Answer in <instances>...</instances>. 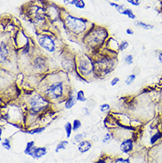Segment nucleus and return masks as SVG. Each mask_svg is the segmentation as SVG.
<instances>
[{
	"mask_svg": "<svg viewBox=\"0 0 162 163\" xmlns=\"http://www.w3.org/2000/svg\"><path fill=\"white\" fill-rule=\"evenodd\" d=\"M63 3L65 5H72V6H75V0H63Z\"/></svg>",
	"mask_w": 162,
	"mask_h": 163,
	"instance_id": "nucleus-34",
	"label": "nucleus"
},
{
	"mask_svg": "<svg viewBox=\"0 0 162 163\" xmlns=\"http://www.w3.org/2000/svg\"><path fill=\"white\" fill-rule=\"evenodd\" d=\"M76 102H77L76 95H74V94L70 93L69 96H68V98H67L66 99V101H65L64 106H65L66 109L69 110V109H71L72 107H74V106H75Z\"/></svg>",
	"mask_w": 162,
	"mask_h": 163,
	"instance_id": "nucleus-13",
	"label": "nucleus"
},
{
	"mask_svg": "<svg viewBox=\"0 0 162 163\" xmlns=\"http://www.w3.org/2000/svg\"><path fill=\"white\" fill-rule=\"evenodd\" d=\"M2 146L6 149V150H11V143L10 140L8 138H6L2 141Z\"/></svg>",
	"mask_w": 162,
	"mask_h": 163,
	"instance_id": "nucleus-27",
	"label": "nucleus"
},
{
	"mask_svg": "<svg viewBox=\"0 0 162 163\" xmlns=\"http://www.w3.org/2000/svg\"><path fill=\"white\" fill-rule=\"evenodd\" d=\"M128 46H129L128 42L126 41V40H124V41H122V42L119 45V51H120V52H124L125 50H127V49L128 48Z\"/></svg>",
	"mask_w": 162,
	"mask_h": 163,
	"instance_id": "nucleus-24",
	"label": "nucleus"
},
{
	"mask_svg": "<svg viewBox=\"0 0 162 163\" xmlns=\"http://www.w3.org/2000/svg\"><path fill=\"white\" fill-rule=\"evenodd\" d=\"M135 77H136V76H135V74H131V75H128L127 78H126V80H125V84H126V85H130V84H132L133 82L135 80Z\"/></svg>",
	"mask_w": 162,
	"mask_h": 163,
	"instance_id": "nucleus-23",
	"label": "nucleus"
},
{
	"mask_svg": "<svg viewBox=\"0 0 162 163\" xmlns=\"http://www.w3.org/2000/svg\"><path fill=\"white\" fill-rule=\"evenodd\" d=\"M82 110H83L85 115H87V116H90V109H89L88 107L84 106V107L82 108Z\"/></svg>",
	"mask_w": 162,
	"mask_h": 163,
	"instance_id": "nucleus-35",
	"label": "nucleus"
},
{
	"mask_svg": "<svg viewBox=\"0 0 162 163\" xmlns=\"http://www.w3.org/2000/svg\"><path fill=\"white\" fill-rule=\"evenodd\" d=\"M85 2L84 0H75V6L76 8H79V9H83L85 7Z\"/></svg>",
	"mask_w": 162,
	"mask_h": 163,
	"instance_id": "nucleus-26",
	"label": "nucleus"
},
{
	"mask_svg": "<svg viewBox=\"0 0 162 163\" xmlns=\"http://www.w3.org/2000/svg\"><path fill=\"white\" fill-rule=\"evenodd\" d=\"M92 147V144H91V142L89 141V140H82L81 141L79 144H78V151L81 152V153H85L87 152L88 151L90 150V148Z\"/></svg>",
	"mask_w": 162,
	"mask_h": 163,
	"instance_id": "nucleus-11",
	"label": "nucleus"
},
{
	"mask_svg": "<svg viewBox=\"0 0 162 163\" xmlns=\"http://www.w3.org/2000/svg\"><path fill=\"white\" fill-rule=\"evenodd\" d=\"M50 100L41 94H35L33 95L29 100V110L34 113H38L47 108L49 106Z\"/></svg>",
	"mask_w": 162,
	"mask_h": 163,
	"instance_id": "nucleus-4",
	"label": "nucleus"
},
{
	"mask_svg": "<svg viewBox=\"0 0 162 163\" xmlns=\"http://www.w3.org/2000/svg\"><path fill=\"white\" fill-rule=\"evenodd\" d=\"M121 14H123V15H126V16H128L129 19H132V20H135V14L133 13V11L131 10V9H125L124 10V12Z\"/></svg>",
	"mask_w": 162,
	"mask_h": 163,
	"instance_id": "nucleus-20",
	"label": "nucleus"
},
{
	"mask_svg": "<svg viewBox=\"0 0 162 163\" xmlns=\"http://www.w3.org/2000/svg\"><path fill=\"white\" fill-rule=\"evenodd\" d=\"M8 57L9 49L4 42H1V45H0V61H1V64H4L7 60Z\"/></svg>",
	"mask_w": 162,
	"mask_h": 163,
	"instance_id": "nucleus-9",
	"label": "nucleus"
},
{
	"mask_svg": "<svg viewBox=\"0 0 162 163\" xmlns=\"http://www.w3.org/2000/svg\"><path fill=\"white\" fill-rule=\"evenodd\" d=\"M47 150L45 147H34L33 151L31 152L30 155L33 159H40L42 157H44V155H46Z\"/></svg>",
	"mask_w": 162,
	"mask_h": 163,
	"instance_id": "nucleus-10",
	"label": "nucleus"
},
{
	"mask_svg": "<svg viewBox=\"0 0 162 163\" xmlns=\"http://www.w3.org/2000/svg\"><path fill=\"white\" fill-rule=\"evenodd\" d=\"M83 136H84V134H82V133H79V134H77V135H75V142H77V143H80L81 141H82V138H83Z\"/></svg>",
	"mask_w": 162,
	"mask_h": 163,
	"instance_id": "nucleus-30",
	"label": "nucleus"
},
{
	"mask_svg": "<svg viewBox=\"0 0 162 163\" xmlns=\"http://www.w3.org/2000/svg\"><path fill=\"white\" fill-rule=\"evenodd\" d=\"M99 110H100V112H101V113H108V112L111 110V106H110V105H109V104L104 103V104L100 105V106H99Z\"/></svg>",
	"mask_w": 162,
	"mask_h": 163,
	"instance_id": "nucleus-21",
	"label": "nucleus"
},
{
	"mask_svg": "<svg viewBox=\"0 0 162 163\" xmlns=\"http://www.w3.org/2000/svg\"><path fill=\"white\" fill-rule=\"evenodd\" d=\"M72 124H73V130H74V131L78 130V129L82 127V122H81V121H80V120H77V119L74 120V121H73Z\"/></svg>",
	"mask_w": 162,
	"mask_h": 163,
	"instance_id": "nucleus-25",
	"label": "nucleus"
},
{
	"mask_svg": "<svg viewBox=\"0 0 162 163\" xmlns=\"http://www.w3.org/2000/svg\"><path fill=\"white\" fill-rule=\"evenodd\" d=\"M106 37V30L101 28H97V29H94L89 35H87V44L91 47H97L98 45L103 43Z\"/></svg>",
	"mask_w": 162,
	"mask_h": 163,
	"instance_id": "nucleus-5",
	"label": "nucleus"
},
{
	"mask_svg": "<svg viewBox=\"0 0 162 163\" xmlns=\"http://www.w3.org/2000/svg\"><path fill=\"white\" fill-rule=\"evenodd\" d=\"M109 5H110L111 6H113V7H115V8H117V7L120 6V5H118V4H116V3H113V2H110Z\"/></svg>",
	"mask_w": 162,
	"mask_h": 163,
	"instance_id": "nucleus-38",
	"label": "nucleus"
},
{
	"mask_svg": "<svg viewBox=\"0 0 162 163\" xmlns=\"http://www.w3.org/2000/svg\"><path fill=\"white\" fill-rule=\"evenodd\" d=\"M140 1L141 0H127V2L134 6H138L140 5Z\"/></svg>",
	"mask_w": 162,
	"mask_h": 163,
	"instance_id": "nucleus-31",
	"label": "nucleus"
},
{
	"mask_svg": "<svg viewBox=\"0 0 162 163\" xmlns=\"http://www.w3.org/2000/svg\"><path fill=\"white\" fill-rule=\"evenodd\" d=\"M113 163H130V160L125 158H118L113 161Z\"/></svg>",
	"mask_w": 162,
	"mask_h": 163,
	"instance_id": "nucleus-29",
	"label": "nucleus"
},
{
	"mask_svg": "<svg viewBox=\"0 0 162 163\" xmlns=\"http://www.w3.org/2000/svg\"><path fill=\"white\" fill-rule=\"evenodd\" d=\"M34 144H35V142H34V141L29 142V143L27 144V146H26L25 150H24V153L27 154V155H30L31 152L33 151V149H34V147H35Z\"/></svg>",
	"mask_w": 162,
	"mask_h": 163,
	"instance_id": "nucleus-19",
	"label": "nucleus"
},
{
	"mask_svg": "<svg viewBox=\"0 0 162 163\" xmlns=\"http://www.w3.org/2000/svg\"><path fill=\"white\" fill-rule=\"evenodd\" d=\"M111 140H112V135H111L110 133H106V134L102 137V142H103L104 144H107V143H109Z\"/></svg>",
	"mask_w": 162,
	"mask_h": 163,
	"instance_id": "nucleus-28",
	"label": "nucleus"
},
{
	"mask_svg": "<svg viewBox=\"0 0 162 163\" xmlns=\"http://www.w3.org/2000/svg\"><path fill=\"white\" fill-rule=\"evenodd\" d=\"M33 67H34V68H36L39 71L44 70L47 67L46 66V60L44 59L41 58V57H38L33 61Z\"/></svg>",
	"mask_w": 162,
	"mask_h": 163,
	"instance_id": "nucleus-12",
	"label": "nucleus"
},
{
	"mask_svg": "<svg viewBox=\"0 0 162 163\" xmlns=\"http://www.w3.org/2000/svg\"><path fill=\"white\" fill-rule=\"evenodd\" d=\"M65 22L67 27L75 34H80L82 33L87 29V25H88V21L75 17L70 14H67L65 16Z\"/></svg>",
	"mask_w": 162,
	"mask_h": 163,
	"instance_id": "nucleus-3",
	"label": "nucleus"
},
{
	"mask_svg": "<svg viewBox=\"0 0 162 163\" xmlns=\"http://www.w3.org/2000/svg\"><path fill=\"white\" fill-rule=\"evenodd\" d=\"M113 62L109 59H101L95 62V67L101 75H107L113 69Z\"/></svg>",
	"mask_w": 162,
	"mask_h": 163,
	"instance_id": "nucleus-7",
	"label": "nucleus"
},
{
	"mask_svg": "<svg viewBox=\"0 0 162 163\" xmlns=\"http://www.w3.org/2000/svg\"><path fill=\"white\" fill-rule=\"evenodd\" d=\"M65 93V86L63 81H56L50 83L44 90V95L50 101H56L62 98Z\"/></svg>",
	"mask_w": 162,
	"mask_h": 163,
	"instance_id": "nucleus-2",
	"label": "nucleus"
},
{
	"mask_svg": "<svg viewBox=\"0 0 162 163\" xmlns=\"http://www.w3.org/2000/svg\"><path fill=\"white\" fill-rule=\"evenodd\" d=\"M160 138H162V132L161 131H157L155 134H153L150 139V143L151 144H156L157 141H158Z\"/></svg>",
	"mask_w": 162,
	"mask_h": 163,
	"instance_id": "nucleus-15",
	"label": "nucleus"
},
{
	"mask_svg": "<svg viewBox=\"0 0 162 163\" xmlns=\"http://www.w3.org/2000/svg\"><path fill=\"white\" fill-rule=\"evenodd\" d=\"M119 82H120V78L116 76V77H114V78L111 81L110 85H111V86H113H113H116V85L119 83Z\"/></svg>",
	"mask_w": 162,
	"mask_h": 163,
	"instance_id": "nucleus-32",
	"label": "nucleus"
},
{
	"mask_svg": "<svg viewBox=\"0 0 162 163\" xmlns=\"http://www.w3.org/2000/svg\"><path fill=\"white\" fill-rule=\"evenodd\" d=\"M158 60L159 63L162 65V52H158Z\"/></svg>",
	"mask_w": 162,
	"mask_h": 163,
	"instance_id": "nucleus-36",
	"label": "nucleus"
},
{
	"mask_svg": "<svg viewBox=\"0 0 162 163\" xmlns=\"http://www.w3.org/2000/svg\"><path fill=\"white\" fill-rule=\"evenodd\" d=\"M76 99H77V101L82 102V103H84V102L87 101V98L85 97V94H84L83 90H78L77 91V93H76Z\"/></svg>",
	"mask_w": 162,
	"mask_h": 163,
	"instance_id": "nucleus-16",
	"label": "nucleus"
},
{
	"mask_svg": "<svg viewBox=\"0 0 162 163\" xmlns=\"http://www.w3.org/2000/svg\"><path fill=\"white\" fill-rule=\"evenodd\" d=\"M67 144H68V141H67V140H63V141L59 142V143L58 144V145L56 146L55 152H59L60 150H65V149L67 148Z\"/></svg>",
	"mask_w": 162,
	"mask_h": 163,
	"instance_id": "nucleus-18",
	"label": "nucleus"
},
{
	"mask_svg": "<svg viewBox=\"0 0 162 163\" xmlns=\"http://www.w3.org/2000/svg\"><path fill=\"white\" fill-rule=\"evenodd\" d=\"M95 163H107L106 162V160L105 159H99L98 160H97Z\"/></svg>",
	"mask_w": 162,
	"mask_h": 163,
	"instance_id": "nucleus-39",
	"label": "nucleus"
},
{
	"mask_svg": "<svg viewBox=\"0 0 162 163\" xmlns=\"http://www.w3.org/2000/svg\"><path fill=\"white\" fill-rule=\"evenodd\" d=\"M65 130H66V134H67V138H69L71 136V134L73 132V124L69 121H67L65 124Z\"/></svg>",
	"mask_w": 162,
	"mask_h": 163,
	"instance_id": "nucleus-17",
	"label": "nucleus"
},
{
	"mask_svg": "<svg viewBox=\"0 0 162 163\" xmlns=\"http://www.w3.org/2000/svg\"><path fill=\"white\" fill-rule=\"evenodd\" d=\"M135 24L140 28H143L146 30H151L154 28L153 25L151 24H148V23H145V22H140V21H137V22H135Z\"/></svg>",
	"mask_w": 162,
	"mask_h": 163,
	"instance_id": "nucleus-14",
	"label": "nucleus"
},
{
	"mask_svg": "<svg viewBox=\"0 0 162 163\" xmlns=\"http://www.w3.org/2000/svg\"><path fill=\"white\" fill-rule=\"evenodd\" d=\"M39 45L47 52H54L56 51V41L55 39L49 35H43L38 37Z\"/></svg>",
	"mask_w": 162,
	"mask_h": 163,
	"instance_id": "nucleus-6",
	"label": "nucleus"
},
{
	"mask_svg": "<svg viewBox=\"0 0 162 163\" xmlns=\"http://www.w3.org/2000/svg\"><path fill=\"white\" fill-rule=\"evenodd\" d=\"M113 1H116V2H118V1H119V0H113Z\"/></svg>",
	"mask_w": 162,
	"mask_h": 163,
	"instance_id": "nucleus-40",
	"label": "nucleus"
},
{
	"mask_svg": "<svg viewBox=\"0 0 162 163\" xmlns=\"http://www.w3.org/2000/svg\"><path fill=\"white\" fill-rule=\"evenodd\" d=\"M126 32H127L128 35H131V36L134 35V31H133L131 29H126Z\"/></svg>",
	"mask_w": 162,
	"mask_h": 163,
	"instance_id": "nucleus-37",
	"label": "nucleus"
},
{
	"mask_svg": "<svg viewBox=\"0 0 162 163\" xmlns=\"http://www.w3.org/2000/svg\"><path fill=\"white\" fill-rule=\"evenodd\" d=\"M76 68L81 76L89 78L95 74V61L87 54L79 55L76 59Z\"/></svg>",
	"mask_w": 162,
	"mask_h": 163,
	"instance_id": "nucleus-1",
	"label": "nucleus"
},
{
	"mask_svg": "<svg viewBox=\"0 0 162 163\" xmlns=\"http://www.w3.org/2000/svg\"><path fill=\"white\" fill-rule=\"evenodd\" d=\"M133 140L130 138H127L125 140H123L120 145V149L123 153H128L133 150Z\"/></svg>",
	"mask_w": 162,
	"mask_h": 163,
	"instance_id": "nucleus-8",
	"label": "nucleus"
},
{
	"mask_svg": "<svg viewBox=\"0 0 162 163\" xmlns=\"http://www.w3.org/2000/svg\"><path fill=\"white\" fill-rule=\"evenodd\" d=\"M133 61H134V57L132 54H128L124 57V63L128 66H130L133 64Z\"/></svg>",
	"mask_w": 162,
	"mask_h": 163,
	"instance_id": "nucleus-22",
	"label": "nucleus"
},
{
	"mask_svg": "<svg viewBox=\"0 0 162 163\" xmlns=\"http://www.w3.org/2000/svg\"><path fill=\"white\" fill-rule=\"evenodd\" d=\"M125 9H126V7H125V6H124V5H120V6L116 8V10L118 11V13H119V14H120L124 12V10H125Z\"/></svg>",
	"mask_w": 162,
	"mask_h": 163,
	"instance_id": "nucleus-33",
	"label": "nucleus"
}]
</instances>
